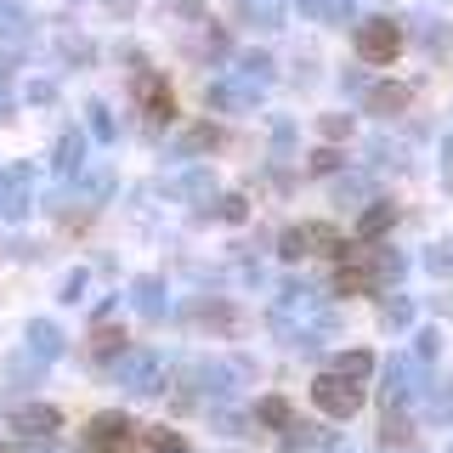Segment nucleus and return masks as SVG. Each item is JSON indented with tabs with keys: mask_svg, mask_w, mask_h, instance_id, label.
I'll use <instances>...</instances> for the list:
<instances>
[{
	"mask_svg": "<svg viewBox=\"0 0 453 453\" xmlns=\"http://www.w3.org/2000/svg\"><path fill=\"white\" fill-rule=\"evenodd\" d=\"M311 403H318L329 419H351L363 408V380H346V374H334V368H329V374L311 380Z\"/></svg>",
	"mask_w": 453,
	"mask_h": 453,
	"instance_id": "f257e3e1",
	"label": "nucleus"
},
{
	"mask_svg": "<svg viewBox=\"0 0 453 453\" xmlns=\"http://www.w3.org/2000/svg\"><path fill=\"white\" fill-rule=\"evenodd\" d=\"M396 51H403V28H396L391 18H363L357 23V57H368V63H391Z\"/></svg>",
	"mask_w": 453,
	"mask_h": 453,
	"instance_id": "f03ea898",
	"label": "nucleus"
},
{
	"mask_svg": "<svg viewBox=\"0 0 453 453\" xmlns=\"http://www.w3.org/2000/svg\"><path fill=\"white\" fill-rule=\"evenodd\" d=\"M6 425L18 436H51L57 425H63V414H57V408H46V403H23V408H12L6 414Z\"/></svg>",
	"mask_w": 453,
	"mask_h": 453,
	"instance_id": "7ed1b4c3",
	"label": "nucleus"
},
{
	"mask_svg": "<svg viewBox=\"0 0 453 453\" xmlns=\"http://www.w3.org/2000/svg\"><path fill=\"white\" fill-rule=\"evenodd\" d=\"M363 108L368 113H403L408 108V91H403V85H368V91H363Z\"/></svg>",
	"mask_w": 453,
	"mask_h": 453,
	"instance_id": "20e7f679",
	"label": "nucleus"
},
{
	"mask_svg": "<svg viewBox=\"0 0 453 453\" xmlns=\"http://www.w3.org/2000/svg\"><path fill=\"white\" fill-rule=\"evenodd\" d=\"M142 103H148V119L153 125H165L170 113H176V96H170L165 80H148V85H142Z\"/></svg>",
	"mask_w": 453,
	"mask_h": 453,
	"instance_id": "39448f33",
	"label": "nucleus"
},
{
	"mask_svg": "<svg viewBox=\"0 0 453 453\" xmlns=\"http://www.w3.org/2000/svg\"><path fill=\"white\" fill-rule=\"evenodd\" d=\"M334 374L368 380V374H374V351H340V357H334Z\"/></svg>",
	"mask_w": 453,
	"mask_h": 453,
	"instance_id": "423d86ee",
	"label": "nucleus"
},
{
	"mask_svg": "<svg viewBox=\"0 0 453 453\" xmlns=\"http://www.w3.org/2000/svg\"><path fill=\"white\" fill-rule=\"evenodd\" d=\"M391 221H396V204H374V210H368V216L357 221V233H363V238H386V233H391Z\"/></svg>",
	"mask_w": 453,
	"mask_h": 453,
	"instance_id": "0eeeda50",
	"label": "nucleus"
},
{
	"mask_svg": "<svg viewBox=\"0 0 453 453\" xmlns=\"http://www.w3.org/2000/svg\"><path fill=\"white\" fill-rule=\"evenodd\" d=\"M306 250H318V244H311V226H289V233L278 238V255H283V261H301Z\"/></svg>",
	"mask_w": 453,
	"mask_h": 453,
	"instance_id": "6e6552de",
	"label": "nucleus"
},
{
	"mask_svg": "<svg viewBox=\"0 0 453 453\" xmlns=\"http://www.w3.org/2000/svg\"><path fill=\"white\" fill-rule=\"evenodd\" d=\"M85 351H91V357H119V351H125V329H113V323H108V329H96Z\"/></svg>",
	"mask_w": 453,
	"mask_h": 453,
	"instance_id": "1a4fd4ad",
	"label": "nucleus"
},
{
	"mask_svg": "<svg viewBox=\"0 0 453 453\" xmlns=\"http://www.w3.org/2000/svg\"><path fill=\"white\" fill-rule=\"evenodd\" d=\"M255 419L261 425H289V403H283V396H261V403H255Z\"/></svg>",
	"mask_w": 453,
	"mask_h": 453,
	"instance_id": "9d476101",
	"label": "nucleus"
},
{
	"mask_svg": "<svg viewBox=\"0 0 453 453\" xmlns=\"http://www.w3.org/2000/svg\"><path fill=\"white\" fill-rule=\"evenodd\" d=\"M119 431H125V419H119V414H113V419H96L91 431H85V448H103V442H113Z\"/></svg>",
	"mask_w": 453,
	"mask_h": 453,
	"instance_id": "9b49d317",
	"label": "nucleus"
},
{
	"mask_svg": "<svg viewBox=\"0 0 453 453\" xmlns=\"http://www.w3.org/2000/svg\"><path fill=\"white\" fill-rule=\"evenodd\" d=\"M368 283H374V278H368V266H340V289H346V295H357V289H368Z\"/></svg>",
	"mask_w": 453,
	"mask_h": 453,
	"instance_id": "f8f14e48",
	"label": "nucleus"
},
{
	"mask_svg": "<svg viewBox=\"0 0 453 453\" xmlns=\"http://www.w3.org/2000/svg\"><path fill=\"white\" fill-rule=\"evenodd\" d=\"M318 131L329 136V142H346L351 136V119H346V113H329V119H318Z\"/></svg>",
	"mask_w": 453,
	"mask_h": 453,
	"instance_id": "ddd939ff",
	"label": "nucleus"
},
{
	"mask_svg": "<svg viewBox=\"0 0 453 453\" xmlns=\"http://www.w3.org/2000/svg\"><path fill=\"white\" fill-rule=\"evenodd\" d=\"M148 442H153V453H188V442L176 431H148Z\"/></svg>",
	"mask_w": 453,
	"mask_h": 453,
	"instance_id": "4468645a",
	"label": "nucleus"
},
{
	"mask_svg": "<svg viewBox=\"0 0 453 453\" xmlns=\"http://www.w3.org/2000/svg\"><path fill=\"white\" fill-rule=\"evenodd\" d=\"M35 346H40V351H57L63 340H57V329H51V323H35Z\"/></svg>",
	"mask_w": 453,
	"mask_h": 453,
	"instance_id": "2eb2a0df",
	"label": "nucleus"
},
{
	"mask_svg": "<svg viewBox=\"0 0 453 453\" xmlns=\"http://www.w3.org/2000/svg\"><path fill=\"white\" fill-rule=\"evenodd\" d=\"M311 170H318V176H329V170H340V153H311Z\"/></svg>",
	"mask_w": 453,
	"mask_h": 453,
	"instance_id": "dca6fc26",
	"label": "nucleus"
},
{
	"mask_svg": "<svg viewBox=\"0 0 453 453\" xmlns=\"http://www.w3.org/2000/svg\"><path fill=\"white\" fill-rule=\"evenodd\" d=\"M74 159H80V136L68 131V142H63V170H74Z\"/></svg>",
	"mask_w": 453,
	"mask_h": 453,
	"instance_id": "f3484780",
	"label": "nucleus"
},
{
	"mask_svg": "<svg viewBox=\"0 0 453 453\" xmlns=\"http://www.w3.org/2000/svg\"><path fill=\"white\" fill-rule=\"evenodd\" d=\"M113 453H136V448H113Z\"/></svg>",
	"mask_w": 453,
	"mask_h": 453,
	"instance_id": "a211bd4d",
	"label": "nucleus"
}]
</instances>
